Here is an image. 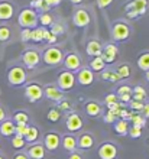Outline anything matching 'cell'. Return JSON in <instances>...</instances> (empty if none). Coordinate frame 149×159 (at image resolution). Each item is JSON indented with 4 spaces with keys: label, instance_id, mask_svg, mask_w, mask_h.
Instances as JSON below:
<instances>
[{
    "label": "cell",
    "instance_id": "obj_1",
    "mask_svg": "<svg viewBox=\"0 0 149 159\" xmlns=\"http://www.w3.org/2000/svg\"><path fill=\"white\" fill-rule=\"evenodd\" d=\"M149 9L148 0H130L124 4V13L129 19H136L139 16L146 15Z\"/></svg>",
    "mask_w": 149,
    "mask_h": 159
},
{
    "label": "cell",
    "instance_id": "obj_2",
    "mask_svg": "<svg viewBox=\"0 0 149 159\" xmlns=\"http://www.w3.org/2000/svg\"><path fill=\"white\" fill-rule=\"evenodd\" d=\"M17 22L21 28H28V29H33L39 26L38 23V12L32 7H23L17 15Z\"/></svg>",
    "mask_w": 149,
    "mask_h": 159
},
{
    "label": "cell",
    "instance_id": "obj_3",
    "mask_svg": "<svg viewBox=\"0 0 149 159\" xmlns=\"http://www.w3.org/2000/svg\"><path fill=\"white\" fill-rule=\"evenodd\" d=\"M41 59L46 65L49 67H58L59 64H62L64 59V52L59 46H48L44 52H42Z\"/></svg>",
    "mask_w": 149,
    "mask_h": 159
},
{
    "label": "cell",
    "instance_id": "obj_4",
    "mask_svg": "<svg viewBox=\"0 0 149 159\" xmlns=\"http://www.w3.org/2000/svg\"><path fill=\"white\" fill-rule=\"evenodd\" d=\"M28 80V74H26L25 67H21V65H13L7 70V83L12 85V87H19V85H23Z\"/></svg>",
    "mask_w": 149,
    "mask_h": 159
},
{
    "label": "cell",
    "instance_id": "obj_5",
    "mask_svg": "<svg viewBox=\"0 0 149 159\" xmlns=\"http://www.w3.org/2000/svg\"><path fill=\"white\" fill-rule=\"evenodd\" d=\"M130 26L123 20H116L112 25V39L114 42H124L130 38Z\"/></svg>",
    "mask_w": 149,
    "mask_h": 159
},
{
    "label": "cell",
    "instance_id": "obj_6",
    "mask_svg": "<svg viewBox=\"0 0 149 159\" xmlns=\"http://www.w3.org/2000/svg\"><path fill=\"white\" fill-rule=\"evenodd\" d=\"M21 59L23 67L28 68V70H33V68H36L41 64V54L36 49H33V48H28V49L22 52Z\"/></svg>",
    "mask_w": 149,
    "mask_h": 159
},
{
    "label": "cell",
    "instance_id": "obj_7",
    "mask_svg": "<svg viewBox=\"0 0 149 159\" xmlns=\"http://www.w3.org/2000/svg\"><path fill=\"white\" fill-rule=\"evenodd\" d=\"M75 85V74L72 71H61L57 77V87L61 90V91H68V90H72Z\"/></svg>",
    "mask_w": 149,
    "mask_h": 159
},
{
    "label": "cell",
    "instance_id": "obj_8",
    "mask_svg": "<svg viewBox=\"0 0 149 159\" xmlns=\"http://www.w3.org/2000/svg\"><path fill=\"white\" fill-rule=\"evenodd\" d=\"M25 97L30 101V103H38V101L44 97V87H42L39 83H36V81L26 84Z\"/></svg>",
    "mask_w": 149,
    "mask_h": 159
},
{
    "label": "cell",
    "instance_id": "obj_9",
    "mask_svg": "<svg viewBox=\"0 0 149 159\" xmlns=\"http://www.w3.org/2000/svg\"><path fill=\"white\" fill-rule=\"evenodd\" d=\"M100 58L104 61V64H114L119 58V48H117L116 43H107V45H103V51L100 54Z\"/></svg>",
    "mask_w": 149,
    "mask_h": 159
},
{
    "label": "cell",
    "instance_id": "obj_10",
    "mask_svg": "<svg viewBox=\"0 0 149 159\" xmlns=\"http://www.w3.org/2000/svg\"><path fill=\"white\" fill-rule=\"evenodd\" d=\"M72 23L77 28H86L91 23V15L87 9L78 7L75 9V12L72 13Z\"/></svg>",
    "mask_w": 149,
    "mask_h": 159
},
{
    "label": "cell",
    "instance_id": "obj_11",
    "mask_svg": "<svg viewBox=\"0 0 149 159\" xmlns=\"http://www.w3.org/2000/svg\"><path fill=\"white\" fill-rule=\"evenodd\" d=\"M62 62L65 65L67 71H72V72H77L80 68H81V65H83L81 57H80L77 52H68V54H65Z\"/></svg>",
    "mask_w": 149,
    "mask_h": 159
},
{
    "label": "cell",
    "instance_id": "obj_12",
    "mask_svg": "<svg viewBox=\"0 0 149 159\" xmlns=\"http://www.w3.org/2000/svg\"><path fill=\"white\" fill-rule=\"evenodd\" d=\"M97 153L100 159H116L119 155V149L113 142H103L99 146Z\"/></svg>",
    "mask_w": 149,
    "mask_h": 159
},
{
    "label": "cell",
    "instance_id": "obj_13",
    "mask_svg": "<svg viewBox=\"0 0 149 159\" xmlns=\"http://www.w3.org/2000/svg\"><path fill=\"white\" fill-rule=\"evenodd\" d=\"M65 126H67V130H68V132L75 133V132H80V130L84 127V120L80 114L70 113L65 117Z\"/></svg>",
    "mask_w": 149,
    "mask_h": 159
},
{
    "label": "cell",
    "instance_id": "obj_14",
    "mask_svg": "<svg viewBox=\"0 0 149 159\" xmlns=\"http://www.w3.org/2000/svg\"><path fill=\"white\" fill-rule=\"evenodd\" d=\"M61 146V134L57 132H48L44 136V148L46 151L54 152Z\"/></svg>",
    "mask_w": 149,
    "mask_h": 159
},
{
    "label": "cell",
    "instance_id": "obj_15",
    "mask_svg": "<svg viewBox=\"0 0 149 159\" xmlns=\"http://www.w3.org/2000/svg\"><path fill=\"white\" fill-rule=\"evenodd\" d=\"M44 97H46L48 100L54 101V103H59L64 100V91H61L54 84H48L44 87Z\"/></svg>",
    "mask_w": 149,
    "mask_h": 159
},
{
    "label": "cell",
    "instance_id": "obj_16",
    "mask_svg": "<svg viewBox=\"0 0 149 159\" xmlns=\"http://www.w3.org/2000/svg\"><path fill=\"white\" fill-rule=\"evenodd\" d=\"M75 81L80 84V85H91L94 83V72L91 71L90 68H80L77 71V75H75Z\"/></svg>",
    "mask_w": 149,
    "mask_h": 159
},
{
    "label": "cell",
    "instance_id": "obj_17",
    "mask_svg": "<svg viewBox=\"0 0 149 159\" xmlns=\"http://www.w3.org/2000/svg\"><path fill=\"white\" fill-rule=\"evenodd\" d=\"M15 16V4L9 0H0V22H7Z\"/></svg>",
    "mask_w": 149,
    "mask_h": 159
},
{
    "label": "cell",
    "instance_id": "obj_18",
    "mask_svg": "<svg viewBox=\"0 0 149 159\" xmlns=\"http://www.w3.org/2000/svg\"><path fill=\"white\" fill-rule=\"evenodd\" d=\"M94 143H95L94 134L88 133V132L81 133L78 136V139H77V148H80L81 151H88V149H91V148L94 146Z\"/></svg>",
    "mask_w": 149,
    "mask_h": 159
},
{
    "label": "cell",
    "instance_id": "obj_19",
    "mask_svg": "<svg viewBox=\"0 0 149 159\" xmlns=\"http://www.w3.org/2000/svg\"><path fill=\"white\" fill-rule=\"evenodd\" d=\"M45 153H46V149L44 148L42 143H33V145L29 146L26 155L29 156V159H44Z\"/></svg>",
    "mask_w": 149,
    "mask_h": 159
},
{
    "label": "cell",
    "instance_id": "obj_20",
    "mask_svg": "<svg viewBox=\"0 0 149 159\" xmlns=\"http://www.w3.org/2000/svg\"><path fill=\"white\" fill-rule=\"evenodd\" d=\"M101 51H103V43L99 39H90L86 45V52L90 57H100Z\"/></svg>",
    "mask_w": 149,
    "mask_h": 159
},
{
    "label": "cell",
    "instance_id": "obj_21",
    "mask_svg": "<svg viewBox=\"0 0 149 159\" xmlns=\"http://www.w3.org/2000/svg\"><path fill=\"white\" fill-rule=\"evenodd\" d=\"M15 129H16V123L10 119H6L0 123V134L4 138H12L15 134Z\"/></svg>",
    "mask_w": 149,
    "mask_h": 159
},
{
    "label": "cell",
    "instance_id": "obj_22",
    "mask_svg": "<svg viewBox=\"0 0 149 159\" xmlns=\"http://www.w3.org/2000/svg\"><path fill=\"white\" fill-rule=\"evenodd\" d=\"M49 34V29H46L44 26H36L30 29V41L32 42H42L45 41L46 36Z\"/></svg>",
    "mask_w": 149,
    "mask_h": 159
},
{
    "label": "cell",
    "instance_id": "obj_23",
    "mask_svg": "<svg viewBox=\"0 0 149 159\" xmlns=\"http://www.w3.org/2000/svg\"><path fill=\"white\" fill-rule=\"evenodd\" d=\"M61 146L67 152H75L77 149V138L72 134H64L61 136Z\"/></svg>",
    "mask_w": 149,
    "mask_h": 159
},
{
    "label": "cell",
    "instance_id": "obj_24",
    "mask_svg": "<svg viewBox=\"0 0 149 159\" xmlns=\"http://www.w3.org/2000/svg\"><path fill=\"white\" fill-rule=\"evenodd\" d=\"M116 96L122 103H129L132 100V87L124 84V85H120L119 88L116 90Z\"/></svg>",
    "mask_w": 149,
    "mask_h": 159
},
{
    "label": "cell",
    "instance_id": "obj_25",
    "mask_svg": "<svg viewBox=\"0 0 149 159\" xmlns=\"http://www.w3.org/2000/svg\"><path fill=\"white\" fill-rule=\"evenodd\" d=\"M84 110H86V113H87L90 117H99L100 114L103 113L101 106H100L97 101H94V100L87 101L86 106H84Z\"/></svg>",
    "mask_w": 149,
    "mask_h": 159
},
{
    "label": "cell",
    "instance_id": "obj_26",
    "mask_svg": "<svg viewBox=\"0 0 149 159\" xmlns=\"http://www.w3.org/2000/svg\"><path fill=\"white\" fill-rule=\"evenodd\" d=\"M114 72L119 75L120 80L130 78V77H132V67H130L129 64L123 62V64H120V65H117V68L114 70Z\"/></svg>",
    "mask_w": 149,
    "mask_h": 159
},
{
    "label": "cell",
    "instance_id": "obj_27",
    "mask_svg": "<svg viewBox=\"0 0 149 159\" xmlns=\"http://www.w3.org/2000/svg\"><path fill=\"white\" fill-rule=\"evenodd\" d=\"M23 138H25L26 143H36V140L39 139V129H38L36 126L28 125V130H26Z\"/></svg>",
    "mask_w": 149,
    "mask_h": 159
},
{
    "label": "cell",
    "instance_id": "obj_28",
    "mask_svg": "<svg viewBox=\"0 0 149 159\" xmlns=\"http://www.w3.org/2000/svg\"><path fill=\"white\" fill-rule=\"evenodd\" d=\"M129 121L123 120V119H119V120L114 121V132H116L119 136H126L129 132Z\"/></svg>",
    "mask_w": 149,
    "mask_h": 159
},
{
    "label": "cell",
    "instance_id": "obj_29",
    "mask_svg": "<svg viewBox=\"0 0 149 159\" xmlns=\"http://www.w3.org/2000/svg\"><path fill=\"white\" fill-rule=\"evenodd\" d=\"M136 65L142 71H148L149 70V51H145V52L139 54V57L136 59Z\"/></svg>",
    "mask_w": 149,
    "mask_h": 159
},
{
    "label": "cell",
    "instance_id": "obj_30",
    "mask_svg": "<svg viewBox=\"0 0 149 159\" xmlns=\"http://www.w3.org/2000/svg\"><path fill=\"white\" fill-rule=\"evenodd\" d=\"M38 23L44 28H48L54 23V16L51 15L49 12H42V13H38Z\"/></svg>",
    "mask_w": 149,
    "mask_h": 159
},
{
    "label": "cell",
    "instance_id": "obj_31",
    "mask_svg": "<svg viewBox=\"0 0 149 159\" xmlns=\"http://www.w3.org/2000/svg\"><path fill=\"white\" fill-rule=\"evenodd\" d=\"M132 100L136 101H146V90L142 85H135V88H132Z\"/></svg>",
    "mask_w": 149,
    "mask_h": 159
},
{
    "label": "cell",
    "instance_id": "obj_32",
    "mask_svg": "<svg viewBox=\"0 0 149 159\" xmlns=\"http://www.w3.org/2000/svg\"><path fill=\"white\" fill-rule=\"evenodd\" d=\"M106 68V64L100 57H93V59L90 61V70L93 72H101Z\"/></svg>",
    "mask_w": 149,
    "mask_h": 159
},
{
    "label": "cell",
    "instance_id": "obj_33",
    "mask_svg": "<svg viewBox=\"0 0 149 159\" xmlns=\"http://www.w3.org/2000/svg\"><path fill=\"white\" fill-rule=\"evenodd\" d=\"M16 125H19V123H23V125H28L29 123V116H28V113L26 111H23V110H17V111H15L13 113V119H12Z\"/></svg>",
    "mask_w": 149,
    "mask_h": 159
},
{
    "label": "cell",
    "instance_id": "obj_34",
    "mask_svg": "<svg viewBox=\"0 0 149 159\" xmlns=\"http://www.w3.org/2000/svg\"><path fill=\"white\" fill-rule=\"evenodd\" d=\"M12 39V29L6 23L0 25V42H9Z\"/></svg>",
    "mask_w": 149,
    "mask_h": 159
},
{
    "label": "cell",
    "instance_id": "obj_35",
    "mask_svg": "<svg viewBox=\"0 0 149 159\" xmlns=\"http://www.w3.org/2000/svg\"><path fill=\"white\" fill-rule=\"evenodd\" d=\"M30 7L35 9V10H39V12H49L51 7L46 4L45 0H35V2H30Z\"/></svg>",
    "mask_w": 149,
    "mask_h": 159
},
{
    "label": "cell",
    "instance_id": "obj_36",
    "mask_svg": "<svg viewBox=\"0 0 149 159\" xmlns=\"http://www.w3.org/2000/svg\"><path fill=\"white\" fill-rule=\"evenodd\" d=\"M46 119L51 123H57V121L61 119V110L57 109V107H51L48 110V114H46Z\"/></svg>",
    "mask_w": 149,
    "mask_h": 159
},
{
    "label": "cell",
    "instance_id": "obj_37",
    "mask_svg": "<svg viewBox=\"0 0 149 159\" xmlns=\"http://www.w3.org/2000/svg\"><path fill=\"white\" fill-rule=\"evenodd\" d=\"M10 143H12L13 149H23L26 145V140H25V138H22L19 134H13Z\"/></svg>",
    "mask_w": 149,
    "mask_h": 159
},
{
    "label": "cell",
    "instance_id": "obj_38",
    "mask_svg": "<svg viewBox=\"0 0 149 159\" xmlns=\"http://www.w3.org/2000/svg\"><path fill=\"white\" fill-rule=\"evenodd\" d=\"M101 78L106 80V81H110V83H117L120 80L119 75L114 71H112V70H103L101 71Z\"/></svg>",
    "mask_w": 149,
    "mask_h": 159
},
{
    "label": "cell",
    "instance_id": "obj_39",
    "mask_svg": "<svg viewBox=\"0 0 149 159\" xmlns=\"http://www.w3.org/2000/svg\"><path fill=\"white\" fill-rule=\"evenodd\" d=\"M51 29L49 32L51 34H54L55 36H58V35H64L65 34V26L62 25V23H59V22H54L52 25L49 26Z\"/></svg>",
    "mask_w": 149,
    "mask_h": 159
},
{
    "label": "cell",
    "instance_id": "obj_40",
    "mask_svg": "<svg viewBox=\"0 0 149 159\" xmlns=\"http://www.w3.org/2000/svg\"><path fill=\"white\" fill-rule=\"evenodd\" d=\"M130 120H132L133 126H139L142 129H143V126H146V119L143 117L142 114H133Z\"/></svg>",
    "mask_w": 149,
    "mask_h": 159
},
{
    "label": "cell",
    "instance_id": "obj_41",
    "mask_svg": "<svg viewBox=\"0 0 149 159\" xmlns=\"http://www.w3.org/2000/svg\"><path fill=\"white\" fill-rule=\"evenodd\" d=\"M128 134L132 139H139L142 136V127H139V126H130Z\"/></svg>",
    "mask_w": 149,
    "mask_h": 159
},
{
    "label": "cell",
    "instance_id": "obj_42",
    "mask_svg": "<svg viewBox=\"0 0 149 159\" xmlns=\"http://www.w3.org/2000/svg\"><path fill=\"white\" fill-rule=\"evenodd\" d=\"M117 116H119L120 119H123V120H130L133 116V111L132 110H126V109H120L119 111H117Z\"/></svg>",
    "mask_w": 149,
    "mask_h": 159
},
{
    "label": "cell",
    "instance_id": "obj_43",
    "mask_svg": "<svg viewBox=\"0 0 149 159\" xmlns=\"http://www.w3.org/2000/svg\"><path fill=\"white\" fill-rule=\"evenodd\" d=\"M143 104H145V103H142V101H136V100H130V101H129L130 110H135V111H142Z\"/></svg>",
    "mask_w": 149,
    "mask_h": 159
},
{
    "label": "cell",
    "instance_id": "obj_44",
    "mask_svg": "<svg viewBox=\"0 0 149 159\" xmlns=\"http://www.w3.org/2000/svg\"><path fill=\"white\" fill-rule=\"evenodd\" d=\"M26 130H28V125H23V123H19L16 125V129H15V134H19V136H25Z\"/></svg>",
    "mask_w": 149,
    "mask_h": 159
},
{
    "label": "cell",
    "instance_id": "obj_45",
    "mask_svg": "<svg viewBox=\"0 0 149 159\" xmlns=\"http://www.w3.org/2000/svg\"><path fill=\"white\" fill-rule=\"evenodd\" d=\"M116 119H117L116 113H113L112 110H109L107 113L104 114V121H106V123H114V121H116Z\"/></svg>",
    "mask_w": 149,
    "mask_h": 159
},
{
    "label": "cell",
    "instance_id": "obj_46",
    "mask_svg": "<svg viewBox=\"0 0 149 159\" xmlns=\"http://www.w3.org/2000/svg\"><path fill=\"white\" fill-rule=\"evenodd\" d=\"M21 39H22V42H29L30 41V29H28V28H22Z\"/></svg>",
    "mask_w": 149,
    "mask_h": 159
},
{
    "label": "cell",
    "instance_id": "obj_47",
    "mask_svg": "<svg viewBox=\"0 0 149 159\" xmlns=\"http://www.w3.org/2000/svg\"><path fill=\"white\" fill-rule=\"evenodd\" d=\"M113 2H114V0H95L97 6H99V7L101 9V10H103V9H107L109 6H110V4L113 3Z\"/></svg>",
    "mask_w": 149,
    "mask_h": 159
},
{
    "label": "cell",
    "instance_id": "obj_48",
    "mask_svg": "<svg viewBox=\"0 0 149 159\" xmlns=\"http://www.w3.org/2000/svg\"><path fill=\"white\" fill-rule=\"evenodd\" d=\"M117 96L116 94H107V96L104 97V103L106 104H113V103H117Z\"/></svg>",
    "mask_w": 149,
    "mask_h": 159
},
{
    "label": "cell",
    "instance_id": "obj_49",
    "mask_svg": "<svg viewBox=\"0 0 149 159\" xmlns=\"http://www.w3.org/2000/svg\"><path fill=\"white\" fill-rule=\"evenodd\" d=\"M7 119V113H6V109H4L3 106L0 104V123L3 120H6Z\"/></svg>",
    "mask_w": 149,
    "mask_h": 159
},
{
    "label": "cell",
    "instance_id": "obj_50",
    "mask_svg": "<svg viewBox=\"0 0 149 159\" xmlns=\"http://www.w3.org/2000/svg\"><path fill=\"white\" fill-rule=\"evenodd\" d=\"M142 116H143V117L145 119H149V103H145V104H143V109H142Z\"/></svg>",
    "mask_w": 149,
    "mask_h": 159
},
{
    "label": "cell",
    "instance_id": "obj_51",
    "mask_svg": "<svg viewBox=\"0 0 149 159\" xmlns=\"http://www.w3.org/2000/svg\"><path fill=\"white\" fill-rule=\"evenodd\" d=\"M12 159H29V156L26 155V153H23V152H17V153L13 155Z\"/></svg>",
    "mask_w": 149,
    "mask_h": 159
},
{
    "label": "cell",
    "instance_id": "obj_52",
    "mask_svg": "<svg viewBox=\"0 0 149 159\" xmlns=\"http://www.w3.org/2000/svg\"><path fill=\"white\" fill-rule=\"evenodd\" d=\"M46 42H48V43H55V42H57V36H55L54 34H48V36H46V39H45Z\"/></svg>",
    "mask_w": 149,
    "mask_h": 159
},
{
    "label": "cell",
    "instance_id": "obj_53",
    "mask_svg": "<svg viewBox=\"0 0 149 159\" xmlns=\"http://www.w3.org/2000/svg\"><path fill=\"white\" fill-rule=\"evenodd\" d=\"M46 4L49 6V7H55V6H58L59 3H61L62 0H45Z\"/></svg>",
    "mask_w": 149,
    "mask_h": 159
},
{
    "label": "cell",
    "instance_id": "obj_54",
    "mask_svg": "<svg viewBox=\"0 0 149 159\" xmlns=\"http://www.w3.org/2000/svg\"><path fill=\"white\" fill-rule=\"evenodd\" d=\"M59 107H61L62 110L70 109V103H68V101H65V100H62V101H59Z\"/></svg>",
    "mask_w": 149,
    "mask_h": 159
},
{
    "label": "cell",
    "instance_id": "obj_55",
    "mask_svg": "<svg viewBox=\"0 0 149 159\" xmlns=\"http://www.w3.org/2000/svg\"><path fill=\"white\" fill-rule=\"evenodd\" d=\"M68 159H83V156L80 155V153H77V152H71V155Z\"/></svg>",
    "mask_w": 149,
    "mask_h": 159
},
{
    "label": "cell",
    "instance_id": "obj_56",
    "mask_svg": "<svg viewBox=\"0 0 149 159\" xmlns=\"http://www.w3.org/2000/svg\"><path fill=\"white\" fill-rule=\"evenodd\" d=\"M70 2H71V3H72V4H75V6H78V4H81V3H83L84 0H70Z\"/></svg>",
    "mask_w": 149,
    "mask_h": 159
},
{
    "label": "cell",
    "instance_id": "obj_57",
    "mask_svg": "<svg viewBox=\"0 0 149 159\" xmlns=\"http://www.w3.org/2000/svg\"><path fill=\"white\" fill-rule=\"evenodd\" d=\"M145 78H146V81H149V70L145 71Z\"/></svg>",
    "mask_w": 149,
    "mask_h": 159
},
{
    "label": "cell",
    "instance_id": "obj_58",
    "mask_svg": "<svg viewBox=\"0 0 149 159\" xmlns=\"http://www.w3.org/2000/svg\"><path fill=\"white\" fill-rule=\"evenodd\" d=\"M0 159H6V158H4V156L2 155V153H0Z\"/></svg>",
    "mask_w": 149,
    "mask_h": 159
},
{
    "label": "cell",
    "instance_id": "obj_59",
    "mask_svg": "<svg viewBox=\"0 0 149 159\" xmlns=\"http://www.w3.org/2000/svg\"><path fill=\"white\" fill-rule=\"evenodd\" d=\"M0 151H2V143H0Z\"/></svg>",
    "mask_w": 149,
    "mask_h": 159
},
{
    "label": "cell",
    "instance_id": "obj_60",
    "mask_svg": "<svg viewBox=\"0 0 149 159\" xmlns=\"http://www.w3.org/2000/svg\"><path fill=\"white\" fill-rule=\"evenodd\" d=\"M32 2H35V0H32Z\"/></svg>",
    "mask_w": 149,
    "mask_h": 159
}]
</instances>
